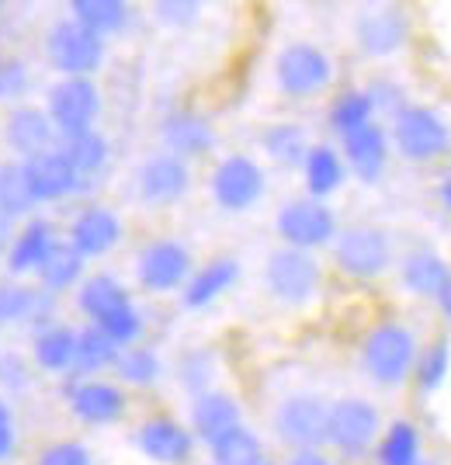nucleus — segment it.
<instances>
[{
  "mask_svg": "<svg viewBox=\"0 0 451 465\" xmlns=\"http://www.w3.org/2000/svg\"><path fill=\"white\" fill-rule=\"evenodd\" d=\"M417 354H420L417 333L396 320H382L361 341V369L375 386L399 389L413 379Z\"/></svg>",
  "mask_w": 451,
  "mask_h": 465,
  "instance_id": "1",
  "label": "nucleus"
},
{
  "mask_svg": "<svg viewBox=\"0 0 451 465\" xmlns=\"http://www.w3.org/2000/svg\"><path fill=\"white\" fill-rule=\"evenodd\" d=\"M389 146L410 163H431L451 150V125L427 104H407L389 125Z\"/></svg>",
  "mask_w": 451,
  "mask_h": 465,
  "instance_id": "2",
  "label": "nucleus"
},
{
  "mask_svg": "<svg viewBox=\"0 0 451 465\" xmlns=\"http://www.w3.org/2000/svg\"><path fill=\"white\" fill-rule=\"evenodd\" d=\"M101 108L104 101H101V87L94 84V77H59L45 94V115L53 122L59 143L94 133Z\"/></svg>",
  "mask_w": 451,
  "mask_h": 465,
  "instance_id": "3",
  "label": "nucleus"
},
{
  "mask_svg": "<svg viewBox=\"0 0 451 465\" xmlns=\"http://www.w3.org/2000/svg\"><path fill=\"white\" fill-rule=\"evenodd\" d=\"M42 49H45V63L59 77H94L108 56V42L91 35L66 15L49 25Z\"/></svg>",
  "mask_w": 451,
  "mask_h": 465,
  "instance_id": "4",
  "label": "nucleus"
},
{
  "mask_svg": "<svg viewBox=\"0 0 451 465\" xmlns=\"http://www.w3.org/2000/svg\"><path fill=\"white\" fill-rule=\"evenodd\" d=\"M382 434V413L365 396H340L327 410V445L344 459H365Z\"/></svg>",
  "mask_w": 451,
  "mask_h": 465,
  "instance_id": "5",
  "label": "nucleus"
},
{
  "mask_svg": "<svg viewBox=\"0 0 451 465\" xmlns=\"http://www.w3.org/2000/svg\"><path fill=\"white\" fill-rule=\"evenodd\" d=\"M334 59L316 42H289L275 56V84L278 91L292 101L319 97L334 84Z\"/></svg>",
  "mask_w": 451,
  "mask_h": 465,
  "instance_id": "6",
  "label": "nucleus"
},
{
  "mask_svg": "<svg viewBox=\"0 0 451 465\" xmlns=\"http://www.w3.org/2000/svg\"><path fill=\"white\" fill-rule=\"evenodd\" d=\"M264 289L281 306H306L313 302L316 292L323 289V268L316 253L295 251V247H278L264 261Z\"/></svg>",
  "mask_w": 451,
  "mask_h": 465,
  "instance_id": "7",
  "label": "nucleus"
},
{
  "mask_svg": "<svg viewBox=\"0 0 451 465\" xmlns=\"http://www.w3.org/2000/svg\"><path fill=\"white\" fill-rule=\"evenodd\" d=\"M330 251L337 272L354 282H372L393 268V236L382 226H348L334 236Z\"/></svg>",
  "mask_w": 451,
  "mask_h": 465,
  "instance_id": "8",
  "label": "nucleus"
},
{
  "mask_svg": "<svg viewBox=\"0 0 451 465\" xmlns=\"http://www.w3.org/2000/svg\"><path fill=\"white\" fill-rule=\"evenodd\" d=\"M275 230L285 247L313 253L319 247H330L340 226H337V213L327 202H316L309 194H302V198H289L278 209Z\"/></svg>",
  "mask_w": 451,
  "mask_h": 465,
  "instance_id": "9",
  "label": "nucleus"
},
{
  "mask_svg": "<svg viewBox=\"0 0 451 465\" xmlns=\"http://www.w3.org/2000/svg\"><path fill=\"white\" fill-rule=\"evenodd\" d=\"M195 272V257L191 251L171 240V236H157V240H146L136 253V282L142 292L150 295H171L188 285V278Z\"/></svg>",
  "mask_w": 451,
  "mask_h": 465,
  "instance_id": "10",
  "label": "nucleus"
},
{
  "mask_svg": "<svg viewBox=\"0 0 451 465\" xmlns=\"http://www.w3.org/2000/svg\"><path fill=\"white\" fill-rule=\"evenodd\" d=\"M268 192V174L257 163L254 156L247 153H230L222 156L212 177H209V194L222 213H250L257 202Z\"/></svg>",
  "mask_w": 451,
  "mask_h": 465,
  "instance_id": "11",
  "label": "nucleus"
},
{
  "mask_svg": "<svg viewBox=\"0 0 451 465\" xmlns=\"http://www.w3.org/2000/svg\"><path fill=\"white\" fill-rule=\"evenodd\" d=\"M327 410L330 400H323L319 392H292L275 407V434L281 445L292 451L327 445Z\"/></svg>",
  "mask_w": 451,
  "mask_h": 465,
  "instance_id": "12",
  "label": "nucleus"
},
{
  "mask_svg": "<svg viewBox=\"0 0 451 465\" xmlns=\"http://www.w3.org/2000/svg\"><path fill=\"white\" fill-rule=\"evenodd\" d=\"M410 42V18L396 4H368L354 15V45L368 59H389Z\"/></svg>",
  "mask_w": 451,
  "mask_h": 465,
  "instance_id": "13",
  "label": "nucleus"
},
{
  "mask_svg": "<svg viewBox=\"0 0 451 465\" xmlns=\"http://www.w3.org/2000/svg\"><path fill=\"white\" fill-rule=\"evenodd\" d=\"M63 400L70 413L87 427L118 424L129 410V396L118 382L108 379H66L63 382Z\"/></svg>",
  "mask_w": 451,
  "mask_h": 465,
  "instance_id": "14",
  "label": "nucleus"
},
{
  "mask_svg": "<svg viewBox=\"0 0 451 465\" xmlns=\"http://www.w3.org/2000/svg\"><path fill=\"white\" fill-rule=\"evenodd\" d=\"M191 188V163H184L181 156L157 150L150 153L136 171V194L142 205L150 209H171L177 205Z\"/></svg>",
  "mask_w": 451,
  "mask_h": 465,
  "instance_id": "15",
  "label": "nucleus"
},
{
  "mask_svg": "<svg viewBox=\"0 0 451 465\" xmlns=\"http://www.w3.org/2000/svg\"><path fill=\"white\" fill-rule=\"evenodd\" d=\"M122 236H125V223H122V215H118L115 209H108V205H83V209L70 219L66 232H63V240H66L83 261H94V257L112 253L118 243H122Z\"/></svg>",
  "mask_w": 451,
  "mask_h": 465,
  "instance_id": "16",
  "label": "nucleus"
},
{
  "mask_svg": "<svg viewBox=\"0 0 451 465\" xmlns=\"http://www.w3.org/2000/svg\"><path fill=\"white\" fill-rule=\"evenodd\" d=\"M136 448L153 465H188L195 455V434L177 417L157 413L136 427Z\"/></svg>",
  "mask_w": 451,
  "mask_h": 465,
  "instance_id": "17",
  "label": "nucleus"
},
{
  "mask_svg": "<svg viewBox=\"0 0 451 465\" xmlns=\"http://www.w3.org/2000/svg\"><path fill=\"white\" fill-rule=\"evenodd\" d=\"M4 146L11 160H32L59 146V136L42 104H15L4 118Z\"/></svg>",
  "mask_w": 451,
  "mask_h": 465,
  "instance_id": "18",
  "label": "nucleus"
},
{
  "mask_svg": "<svg viewBox=\"0 0 451 465\" xmlns=\"http://www.w3.org/2000/svg\"><path fill=\"white\" fill-rule=\"evenodd\" d=\"M56 323V299L45 295L39 285L21 282V278H4L0 282V330L28 327L32 333Z\"/></svg>",
  "mask_w": 451,
  "mask_h": 465,
  "instance_id": "19",
  "label": "nucleus"
},
{
  "mask_svg": "<svg viewBox=\"0 0 451 465\" xmlns=\"http://www.w3.org/2000/svg\"><path fill=\"white\" fill-rule=\"evenodd\" d=\"M59 236L63 232L56 230V223L53 219H45V215H32V219H25L15 232V240H11V251L4 257V268H7V278H35L42 264H45V257L49 251L59 243Z\"/></svg>",
  "mask_w": 451,
  "mask_h": 465,
  "instance_id": "20",
  "label": "nucleus"
},
{
  "mask_svg": "<svg viewBox=\"0 0 451 465\" xmlns=\"http://www.w3.org/2000/svg\"><path fill=\"white\" fill-rule=\"evenodd\" d=\"M160 143L167 153L191 163V160H201L216 150V125L209 122V115H201L195 108H177L160 122Z\"/></svg>",
  "mask_w": 451,
  "mask_h": 465,
  "instance_id": "21",
  "label": "nucleus"
},
{
  "mask_svg": "<svg viewBox=\"0 0 451 465\" xmlns=\"http://www.w3.org/2000/svg\"><path fill=\"white\" fill-rule=\"evenodd\" d=\"M21 167H25V181H28V192L35 198V205H53V202H66V198L87 194V188L80 184V177L74 174V167L66 163V156L59 153V146L49 150V153L25 160Z\"/></svg>",
  "mask_w": 451,
  "mask_h": 465,
  "instance_id": "22",
  "label": "nucleus"
},
{
  "mask_svg": "<svg viewBox=\"0 0 451 465\" xmlns=\"http://www.w3.org/2000/svg\"><path fill=\"white\" fill-rule=\"evenodd\" d=\"M389 153H393L389 133H386L378 122H372V125H365V129H358V133L340 139L344 167H348V174H354L361 184L382 181L386 167H389Z\"/></svg>",
  "mask_w": 451,
  "mask_h": 465,
  "instance_id": "23",
  "label": "nucleus"
},
{
  "mask_svg": "<svg viewBox=\"0 0 451 465\" xmlns=\"http://www.w3.org/2000/svg\"><path fill=\"white\" fill-rule=\"evenodd\" d=\"M243 424V410L233 392H222V389H209V392H198L191 396V434L195 441L212 445L216 438H222L226 430Z\"/></svg>",
  "mask_w": 451,
  "mask_h": 465,
  "instance_id": "24",
  "label": "nucleus"
},
{
  "mask_svg": "<svg viewBox=\"0 0 451 465\" xmlns=\"http://www.w3.org/2000/svg\"><path fill=\"white\" fill-rule=\"evenodd\" d=\"M240 282V261L236 257H212L191 272L188 285L181 289V306L184 310H209L226 292Z\"/></svg>",
  "mask_w": 451,
  "mask_h": 465,
  "instance_id": "25",
  "label": "nucleus"
},
{
  "mask_svg": "<svg viewBox=\"0 0 451 465\" xmlns=\"http://www.w3.org/2000/svg\"><path fill=\"white\" fill-rule=\"evenodd\" d=\"M451 278L448 257L434 247H420L410 251L399 261V285L417 295V299H437V292L445 289V282Z\"/></svg>",
  "mask_w": 451,
  "mask_h": 465,
  "instance_id": "26",
  "label": "nucleus"
},
{
  "mask_svg": "<svg viewBox=\"0 0 451 465\" xmlns=\"http://www.w3.org/2000/svg\"><path fill=\"white\" fill-rule=\"evenodd\" d=\"M74 354H77V327L70 323H49L32 333V365L45 375H70L74 369Z\"/></svg>",
  "mask_w": 451,
  "mask_h": 465,
  "instance_id": "27",
  "label": "nucleus"
},
{
  "mask_svg": "<svg viewBox=\"0 0 451 465\" xmlns=\"http://www.w3.org/2000/svg\"><path fill=\"white\" fill-rule=\"evenodd\" d=\"M132 306V295L129 289L118 282L115 274L98 272V274H87L83 282L77 285V310L87 316V323L98 327L101 320H108L112 312L125 310Z\"/></svg>",
  "mask_w": 451,
  "mask_h": 465,
  "instance_id": "28",
  "label": "nucleus"
},
{
  "mask_svg": "<svg viewBox=\"0 0 451 465\" xmlns=\"http://www.w3.org/2000/svg\"><path fill=\"white\" fill-rule=\"evenodd\" d=\"M302 181H306V194L316 202H327L330 194H337L348 181V167L344 156L330 143H313L309 153L302 160Z\"/></svg>",
  "mask_w": 451,
  "mask_h": 465,
  "instance_id": "29",
  "label": "nucleus"
},
{
  "mask_svg": "<svg viewBox=\"0 0 451 465\" xmlns=\"http://www.w3.org/2000/svg\"><path fill=\"white\" fill-rule=\"evenodd\" d=\"M59 153L66 156V163L74 167V174L80 177V184L91 192L101 181V174L108 171V160H112V143L104 133H83V136L63 139L59 143Z\"/></svg>",
  "mask_w": 451,
  "mask_h": 465,
  "instance_id": "30",
  "label": "nucleus"
},
{
  "mask_svg": "<svg viewBox=\"0 0 451 465\" xmlns=\"http://www.w3.org/2000/svg\"><path fill=\"white\" fill-rule=\"evenodd\" d=\"M118 354H122V348L108 333L83 323V327H77V354H74V369L66 379H101V371L115 369Z\"/></svg>",
  "mask_w": 451,
  "mask_h": 465,
  "instance_id": "31",
  "label": "nucleus"
},
{
  "mask_svg": "<svg viewBox=\"0 0 451 465\" xmlns=\"http://www.w3.org/2000/svg\"><path fill=\"white\" fill-rule=\"evenodd\" d=\"M83 278H87V261L59 236V243L49 251V257H45V264L35 272V285H39L45 295L59 299L63 292L77 289Z\"/></svg>",
  "mask_w": 451,
  "mask_h": 465,
  "instance_id": "32",
  "label": "nucleus"
},
{
  "mask_svg": "<svg viewBox=\"0 0 451 465\" xmlns=\"http://www.w3.org/2000/svg\"><path fill=\"white\" fill-rule=\"evenodd\" d=\"M66 18H74L80 28H87L91 35L108 42L129 25L132 7L125 0H70L66 4Z\"/></svg>",
  "mask_w": 451,
  "mask_h": 465,
  "instance_id": "33",
  "label": "nucleus"
},
{
  "mask_svg": "<svg viewBox=\"0 0 451 465\" xmlns=\"http://www.w3.org/2000/svg\"><path fill=\"white\" fill-rule=\"evenodd\" d=\"M209 462L212 465H271V451L260 441V434H257L254 427L240 424L209 445Z\"/></svg>",
  "mask_w": 451,
  "mask_h": 465,
  "instance_id": "34",
  "label": "nucleus"
},
{
  "mask_svg": "<svg viewBox=\"0 0 451 465\" xmlns=\"http://www.w3.org/2000/svg\"><path fill=\"white\" fill-rule=\"evenodd\" d=\"M375 462L378 465H427L424 462V441L413 420H393L382 427L375 441Z\"/></svg>",
  "mask_w": 451,
  "mask_h": 465,
  "instance_id": "35",
  "label": "nucleus"
},
{
  "mask_svg": "<svg viewBox=\"0 0 451 465\" xmlns=\"http://www.w3.org/2000/svg\"><path fill=\"white\" fill-rule=\"evenodd\" d=\"M35 198L28 192V181H25V167L21 160L4 156L0 160V215H7L11 223H25L35 215Z\"/></svg>",
  "mask_w": 451,
  "mask_h": 465,
  "instance_id": "36",
  "label": "nucleus"
},
{
  "mask_svg": "<svg viewBox=\"0 0 451 465\" xmlns=\"http://www.w3.org/2000/svg\"><path fill=\"white\" fill-rule=\"evenodd\" d=\"M260 146L264 153L275 160L278 167H302V160L309 153V136L299 122H275L260 133Z\"/></svg>",
  "mask_w": 451,
  "mask_h": 465,
  "instance_id": "37",
  "label": "nucleus"
},
{
  "mask_svg": "<svg viewBox=\"0 0 451 465\" xmlns=\"http://www.w3.org/2000/svg\"><path fill=\"white\" fill-rule=\"evenodd\" d=\"M112 371H115L118 386L150 389L163 379V358L146 344H132V348H122Z\"/></svg>",
  "mask_w": 451,
  "mask_h": 465,
  "instance_id": "38",
  "label": "nucleus"
},
{
  "mask_svg": "<svg viewBox=\"0 0 451 465\" xmlns=\"http://www.w3.org/2000/svg\"><path fill=\"white\" fill-rule=\"evenodd\" d=\"M375 122V108L368 94H365V87H351V91H344V94H337V101L330 104V129H334L337 136H351L358 129H365V125H372Z\"/></svg>",
  "mask_w": 451,
  "mask_h": 465,
  "instance_id": "39",
  "label": "nucleus"
},
{
  "mask_svg": "<svg viewBox=\"0 0 451 465\" xmlns=\"http://www.w3.org/2000/svg\"><path fill=\"white\" fill-rule=\"evenodd\" d=\"M451 371V344L448 341H434L431 348H424L417 354V365H413V382L424 396H431L437 389L448 382Z\"/></svg>",
  "mask_w": 451,
  "mask_h": 465,
  "instance_id": "40",
  "label": "nucleus"
},
{
  "mask_svg": "<svg viewBox=\"0 0 451 465\" xmlns=\"http://www.w3.org/2000/svg\"><path fill=\"white\" fill-rule=\"evenodd\" d=\"M216 371H219L216 351L209 348H191L177 358V382L188 389L191 396L209 392L212 382H216Z\"/></svg>",
  "mask_w": 451,
  "mask_h": 465,
  "instance_id": "41",
  "label": "nucleus"
},
{
  "mask_svg": "<svg viewBox=\"0 0 451 465\" xmlns=\"http://www.w3.org/2000/svg\"><path fill=\"white\" fill-rule=\"evenodd\" d=\"M35 382V365L28 354L21 351H0V396L4 400H15L25 396Z\"/></svg>",
  "mask_w": 451,
  "mask_h": 465,
  "instance_id": "42",
  "label": "nucleus"
},
{
  "mask_svg": "<svg viewBox=\"0 0 451 465\" xmlns=\"http://www.w3.org/2000/svg\"><path fill=\"white\" fill-rule=\"evenodd\" d=\"M91 327H94V323H91ZM98 330H101V333H108L118 348H132V344H139V337H142L146 323H142V312H139V306L132 302V306H125V310L112 312L108 320H101Z\"/></svg>",
  "mask_w": 451,
  "mask_h": 465,
  "instance_id": "43",
  "label": "nucleus"
},
{
  "mask_svg": "<svg viewBox=\"0 0 451 465\" xmlns=\"http://www.w3.org/2000/svg\"><path fill=\"white\" fill-rule=\"evenodd\" d=\"M35 465H94V455L77 438H59L35 455Z\"/></svg>",
  "mask_w": 451,
  "mask_h": 465,
  "instance_id": "44",
  "label": "nucleus"
},
{
  "mask_svg": "<svg viewBox=\"0 0 451 465\" xmlns=\"http://www.w3.org/2000/svg\"><path fill=\"white\" fill-rule=\"evenodd\" d=\"M201 4L198 0H157L153 4V18L167 28H191L201 18Z\"/></svg>",
  "mask_w": 451,
  "mask_h": 465,
  "instance_id": "45",
  "label": "nucleus"
},
{
  "mask_svg": "<svg viewBox=\"0 0 451 465\" xmlns=\"http://www.w3.org/2000/svg\"><path fill=\"white\" fill-rule=\"evenodd\" d=\"M32 87V70L25 59H4L0 63V101H18Z\"/></svg>",
  "mask_w": 451,
  "mask_h": 465,
  "instance_id": "46",
  "label": "nucleus"
},
{
  "mask_svg": "<svg viewBox=\"0 0 451 465\" xmlns=\"http://www.w3.org/2000/svg\"><path fill=\"white\" fill-rule=\"evenodd\" d=\"M365 94H368V101H372L375 112H386L389 118L399 115V112L407 108V94H403V87H399L396 80L375 77L372 84L365 87Z\"/></svg>",
  "mask_w": 451,
  "mask_h": 465,
  "instance_id": "47",
  "label": "nucleus"
},
{
  "mask_svg": "<svg viewBox=\"0 0 451 465\" xmlns=\"http://www.w3.org/2000/svg\"><path fill=\"white\" fill-rule=\"evenodd\" d=\"M15 451H18V417H15L11 400L0 396V465L11 462Z\"/></svg>",
  "mask_w": 451,
  "mask_h": 465,
  "instance_id": "48",
  "label": "nucleus"
},
{
  "mask_svg": "<svg viewBox=\"0 0 451 465\" xmlns=\"http://www.w3.org/2000/svg\"><path fill=\"white\" fill-rule=\"evenodd\" d=\"M285 465H334V459L323 455V448H306V451H292Z\"/></svg>",
  "mask_w": 451,
  "mask_h": 465,
  "instance_id": "49",
  "label": "nucleus"
},
{
  "mask_svg": "<svg viewBox=\"0 0 451 465\" xmlns=\"http://www.w3.org/2000/svg\"><path fill=\"white\" fill-rule=\"evenodd\" d=\"M15 232H18V223H11L7 215H0V261L7 257V251H11V240H15Z\"/></svg>",
  "mask_w": 451,
  "mask_h": 465,
  "instance_id": "50",
  "label": "nucleus"
},
{
  "mask_svg": "<svg viewBox=\"0 0 451 465\" xmlns=\"http://www.w3.org/2000/svg\"><path fill=\"white\" fill-rule=\"evenodd\" d=\"M434 302L441 306V316H445V320L451 323V278L445 282V289L437 292V299H434Z\"/></svg>",
  "mask_w": 451,
  "mask_h": 465,
  "instance_id": "51",
  "label": "nucleus"
},
{
  "mask_svg": "<svg viewBox=\"0 0 451 465\" xmlns=\"http://www.w3.org/2000/svg\"><path fill=\"white\" fill-rule=\"evenodd\" d=\"M437 202L451 213V177H445V181L437 184Z\"/></svg>",
  "mask_w": 451,
  "mask_h": 465,
  "instance_id": "52",
  "label": "nucleus"
},
{
  "mask_svg": "<svg viewBox=\"0 0 451 465\" xmlns=\"http://www.w3.org/2000/svg\"><path fill=\"white\" fill-rule=\"evenodd\" d=\"M0 11H4V4H0Z\"/></svg>",
  "mask_w": 451,
  "mask_h": 465,
  "instance_id": "53",
  "label": "nucleus"
}]
</instances>
